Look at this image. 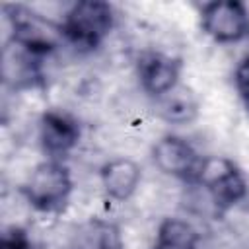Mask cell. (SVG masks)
<instances>
[{
    "instance_id": "cell-1",
    "label": "cell",
    "mask_w": 249,
    "mask_h": 249,
    "mask_svg": "<svg viewBox=\"0 0 249 249\" xmlns=\"http://www.w3.org/2000/svg\"><path fill=\"white\" fill-rule=\"evenodd\" d=\"M72 175L60 160H45L33 167L21 185L25 200L39 212H60L72 195Z\"/></svg>"
},
{
    "instance_id": "cell-2",
    "label": "cell",
    "mask_w": 249,
    "mask_h": 249,
    "mask_svg": "<svg viewBox=\"0 0 249 249\" xmlns=\"http://www.w3.org/2000/svg\"><path fill=\"white\" fill-rule=\"evenodd\" d=\"M64 39L78 49H95L115 25L113 6L101 0L76 2L60 21Z\"/></svg>"
},
{
    "instance_id": "cell-3",
    "label": "cell",
    "mask_w": 249,
    "mask_h": 249,
    "mask_svg": "<svg viewBox=\"0 0 249 249\" xmlns=\"http://www.w3.org/2000/svg\"><path fill=\"white\" fill-rule=\"evenodd\" d=\"M196 185L206 191L218 212H226L239 204L249 189L237 163L226 156H204L196 175Z\"/></svg>"
},
{
    "instance_id": "cell-4",
    "label": "cell",
    "mask_w": 249,
    "mask_h": 249,
    "mask_svg": "<svg viewBox=\"0 0 249 249\" xmlns=\"http://www.w3.org/2000/svg\"><path fill=\"white\" fill-rule=\"evenodd\" d=\"M8 10H10L8 18L12 21L10 39L23 45L31 53L45 56L66 41L62 33V25L47 19V16H41L23 6H12Z\"/></svg>"
},
{
    "instance_id": "cell-5",
    "label": "cell",
    "mask_w": 249,
    "mask_h": 249,
    "mask_svg": "<svg viewBox=\"0 0 249 249\" xmlns=\"http://www.w3.org/2000/svg\"><path fill=\"white\" fill-rule=\"evenodd\" d=\"M200 29L216 43H239L249 35V12L237 0L206 2L200 8Z\"/></svg>"
},
{
    "instance_id": "cell-6",
    "label": "cell",
    "mask_w": 249,
    "mask_h": 249,
    "mask_svg": "<svg viewBox=\"0 0 249 249\" xmlns=\"http://www.w3.org/2000/svg\"><path fill=\"white\" fill-rule=\"evenodd\" d=\"M202 158L195 146L177 134H163L152 146L154 165L167 177H175L187 183H196V175Z\"/></svg>"
},
{
    "instance_id": "cell-7",
    "label": "cell",
    "mask_w": 249,
    "mask_h": 249,
    "mask_svg": "<svg viewBox=\"0 0 249 249\" xmlns=\"http://www.w3.org/2000/svg\"><path fill=\"white\" fill-rule=\"evenodd\" d=\"M181 58L161 51H146L138 56L136 74L140 88L154 99L161 97L177 84H181Z\"/></svg>"
},
{
    "instance_id": "cell-8",
    "label": "cell",
    "mask_w": 249,
    "mask_h": 249,
    "mask_svg": "<svg viewBox=\"0 0 249 249\" xmlns=\"http://www.w3.org/2000/svg\"><path fill=\"white\" fill-rule=\"evenodd\" d=\"M39 140L51 160H60L78 146L80 126L68 113L51 109L39 121Z\"/></svg>"
},
{
    "instance_id": "cell-9",
    "label": "cell",
    "mask_w": 249,
    "mask_h": 249,
    "mask_svg": "<svg viewBox=\"0 0 249 249\" xmlns=\"http://www.w3.org/2000/svg\"><path fill=\"white\" fill-rule=\"evenodd\" d=\"M2 78L12 89L33 88L41 82V56L10 39L2 51Z\"/></svg>"
},
{
    "instance_id": "cell-10",
    "label": "cell",
    "mask_w": 249,
    "mask_h": 249,
    "mask_svg": "<svg viewBox=\"0 0 249 249\" xmlns=\"http://www.w3.org/2000/svg\"><path fill=\"white\" fill-rule=\"evenodd\" d=\"M99 179L107 198L124 202L136 193L142 179V169L130 158H113L101 165Z\"/></svg>"
},
{
    "instance_id": "cell-11",
    "label": "cell",
    "mask_w": 249,
    "mask_h": 249,
    "mask_svg": "<svg viewBox=\"0 0 249 249\" xmlns=\"http://www.w3.org/2000/svg\"><path fill=\"white\" fill-rule=\"evenodd\" d=\"M198 109H200V101L196 91L183 82L156 99L158 117L175 126L191 124L198 117Z\"/></svg>"
},
{
    "instance_id": "cell-12",
    "label": "cell",
    "mask_w": 249,
    "mask_h": 249,
    "mask_svg": "<svg viewBox=\"0 0 249 249\" xmlns=\"http://www.w3.org/2000/svg\"><path fill=\"white\" fill-rule=\"evenodd\" d=\"M64 249H123V243L115 224L91 218L70 231Z\"/></svg>"
},
{
    "instance_id": "cell-13",
    "label": "cell",
    "mask_w": 249,
    "mask_h": 249,
    "mask_svg": "<svg viewBox=\"0 0 249 249\" xmlns=\"http://www.w3.org/2000/svg\"><path fill=\"white\" fill-rule=\"evenodd\" d=\"M198 230L181 218H163L156 231L154 249H198Z\"/></svg>"
},
{
    "instance_id": "cell-14",
    "label": "cell",
    "mask_w": 249,
    "mask_h": 249,
    "mask_svg": "<svg viewBox=\"0 0 249 249\" xmlns=\"http://www.w3.org/2000/svg\"><path fill=\"white\" fill-rule=\"evenodd\" d=\"M233 84H235V89L243 99L249 97V54L243 56L239 60V64L235 66V72H233Z\"/></svg>"
},
{
    "instance_id": "cell-15",
    "label": "cell",
    "mask_w": 249,
    "mask_h": 249,
    "mask_svg": "<svg viewBox=\"0 0 249 249\" xmlns=\"http://www.w3.org/2000/svg\"><path fill=\"white\" fill-rule=\"evenodd\" d=\"M0 249H29L27 233H25L23 230H19V228L6 230V231L2 233Z\"/></svg>"
},
{
    "instance_id": "cell-16",
    "label": "cell",
    "mask_w": 249,
    "mask_h": 249,
    "mask_svg": "<svg viewBox=\"0 0 249 249\" xmlns=\"http://www.w3.org/2000/svg\"><path fill=\"white\" fill-rule=\"evenodd\" d=\"M243 109H245V113H247V117H249V97L243 99Z\"/></svg>"
},
{
    "instance_id": "cell-17",
    "label": "cell",
    "mask_w": 249,
    "mask_h": 249,
    "mask_svg": "<svg viewBox=\"0 0 249 249\" xmlns=\"http://www.w3.org/2000/svg\"><path fill=\"white\" fill-rule=\"evenodd\" d=\"M247 41H249V35H247Z\"/></svg>"
}]
</instances>
